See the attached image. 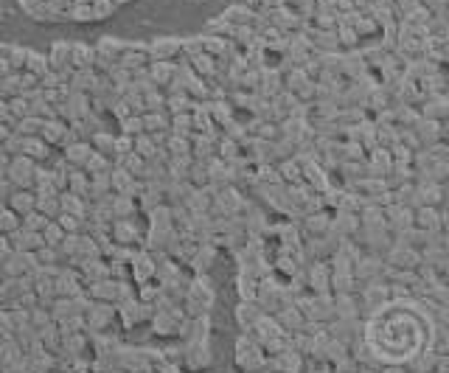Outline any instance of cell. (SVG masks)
<instances>
[{
	"mask_svg": "<svg viewBox=\"0 0 449 373\" xmlns=\"http://www.w3.org/2000/svg\"><path fill=\"white\" fill-rule=\"evenodd\" d=\"M34 174H37V163L25 154H17L9 163V182L14 185L17 191H34Z\"/></svg>",
	"mask_w": 449,
	"mask_h": 373,
	"instance_id": "1",
	"label": "cell"
},
{
	"mask_svg": "<svg viewBox=\"0 0 449 373\" xmlns=\"http://www.w3.org/2000/svg\"><path fill=\"white\" fill-rule=\"evenodd\" d=\"M180 48H183V43H180L177 37H158L149 43V59L152 62H169Z\"/></svg>",
	"mask_w": 449,
	"mask_h": 373,
	"instance_id": "2",
	"label": "cell"
},
{
	"mask_svg": "<svg viewBox=\"0 0 449 373\" xmlns=\"http://www.w3.org/2000/svg\"><path fill=\"white\" fill-rule=\"evenodd\" d=\"M68 130H71V123H68V121H62V118H51V121L43 123L40 138H43L48 146H53V143H65Z\"/></svg>",
	"mask_w": 449,
	"mask_h": 373,
	"instance_id": "3",
	"label": "cell"
},
{
	"mask_svg": "<svg viewBox=\"0 0 449 373\" xmlns=\"http://www.w3.org/2000/svg\"><path fill=\"white\" fill-rule=\"evenodd\" d=\"M90 154H93V143H87V141H76V143L65 146V160L71 169H84Z\"/></svg>",
	"mask_w": 449,
	"mask_h": 373,
	"instance_id": "4",
	"label": "cell"
},
{
	"mask_svg": "<svg viewBox=\"0 0 449 373\" xmlns=\"http://www.w3.org/2000/svg\"><path fill=\"white\" fill-rule=\"evenodd\" d=\"M93 62H96V48H90L84 43H71V68L73 71L93 68Z\"/></svg>",
	"mask_w": 449,
	"mask_h": 373,
	"instance_id": "5",
	"label": "cell"
},
{
	"mask_svg": "<svg viewBox=\"0 0 449 373\" xmlns=\"http://www.w3.org/2000/svg\"><path fill=\"white\" fill-rule=\"evenodd\" d=\"M124 51H127V43H121V40L112 37V34H104L96 43V53L104 56V59H110V62H115V65H118V59H121Z\"/></svg>",
	"mask_w": 449,
	"mask_h": 373,
	"instance_id": "6",
	"label": "cell"
},
{
	"mask_svg": "<svg viewBox=\"0 0 449 373\" xmlns=\"http://www.w3.org/2000/svg\"><path fill=\"white\" fill-rule=\"evenodd\" d=\"M9 208L17 213V216H28L32 210H37V191H17L9 197Z\"/></svg>",
	"mask_w": 449,
	"mask_h": 373,
	"instance_id": "7",
	"label": "cell"
},
{
	"mask_svg": "<svg viewBox=\"0 0 449 373\" xmlns=\"http://www.w3.org/2000/svg\"><path fill=\"white\" fill-rule=\"evenodd\" d=\"M23 71L32 73V76H37V79H43V76L51 71L48 53H40V51H32V48H28V53H25V68H23Z\"/></svg>",
	"mask_w": 449,
	"mask_h": 373,
	"instance_id": "8",
	"label": "cell"
},
{
	"mask_svg": "<svg viewBox=\"0 0 449 373\" xmlns=\"http://www.w3.org/2000/svg\"><path fill=\"white\" fill-rule=\"evenodd\" d=\"M23 154L37 163V160H45V158H48V154H51V146H48L40 135H37V138H25V141H23Z\"/></svg>",
	"mask_w": 449,
	"mask_h": 373,
	"instance_id": "9",
	"label": "cell"
},
{
	"mask_svg": "<svg viewBox=\"0 0 449 373\" xmlns=\"http://www.w3.org/2000/svg\"><path fill=\"white\" fill-rule=\"evenodd\" d=\"M25 53H28V48H23V45H6V48H3V56H6V62H9L12 73H23V68H25Z\"/></svg>",
	"mask_w": 449,
	"mask_h": 373,
	"instance_id": "10",
	"label": "cell"
},
{
	"mask_svg": "<svg viewBox=\"0 0 449 373\" xmlns=\"http://www.w3.org/2000/svg\"><path fill=\"white\" fill-rule=\"evenodd\" d=\"M65 230L59 228V222L53 219V222H48V228L43 230V241H45V247H62V241H65Z\"/></svg>",
	"mask_w": 449,
	"mask_h": 373,
	"instance_id": "11",
	"label": "cell"
},
{
	"mask_svg": "<svg viewBox=\"0 0 449 373\" xmlns=\"http://www.w3.org/2000/svg\"><path fill=\"white\" fill-rule=\"evenodd\" d=\"M90 143H93V149L96 152H101V154H107V158H110V154H115V135H107V132H96L93 138H90Z\"/></svg>",
	"mask_w": 449,
	"mask_h": 373,
	"instance_id": "12",
	"label": "cell"
},
{
	"mask_svg": "<svg viewBox=\"0 0 449 373\" xmlns=\"http://www.w3.org/2000/svg\"><path fill=\"white\" fill-rule=\"evenodd\" d=\"M20 228V216L6 208V205H0V233H14Z\"/></svg>",
	"mask_w": 449,
	"mask_h": 373,
	"instance_id": "13",
	"label": "cell"
},
{
	"mask_svg": "<svg viewBox=\"0 0 449 373\" xmlns=\"http://www.w3.org/2000/svg\"><path fill=\"white\" fill-rule=\"evenodd\" d=\"M48 222H51V219H45V216H43L40 210H32L28 216H23V228H25V230H32V233H43V230L48 228Z\"/></svg>",
	"mask_w": 449,
	"mask_h": 373,
	"instance_id": "14",
	"label": "cell"
},
{
	"mask_svg": "<svg viewBox=\"0 0 449 373\" xmlns=\"http://www.w3.org/2000/svg\"><path fill=\"white\" fill-rule=\"evenodd\" d=\"M121 123H124V135H130V138H138V135L146 132V130H143V115H135V112H132V115H127Z\"/></svg>",
	"mask_w": 449,
	"mask_h": 373,
	"instance_id": "15",
	"label": "cell"
},
{
	"mask_svg": "<svg viewBox=\"0 0 449 373\" xmlns=\"http://www.w3.org/2000/svg\"><path fill=\"white\" fill-rule=\"evenodd\" d=\"M115 9H118L115 0H96V3H93V23L96 20H110Z\"/></svg>",
	"mask_w": 449,
	"mask_h": 373,
	"instance_id": "16",
	"label": "cell"
},
{
	"mask_svg": "<svg viewBox=\"0 0 449 373\" xmlns=\"http://www.w3.org/2000/svg\"><path fill=\"white\" fill-rule=\"evenodd\" d=\"M68 20H73V23H93V6H79V3H73V6L68 9Z\"/></svg>",
	"mask_w": 449,
	"mask_h": 373,
	"instance_id": "17",
	"label": "cell"
},
{
	"mask_svg": "<svg viewBox=\"0 0 449 373\" xmlns=\"http://www.w3.org/2000/svg\"><path fill=\"white\" fill-rule=\"evenodd\" d=\"M12 194H14V185L9 180H0V205H6Z\"/></svg>",
	"mask_w": 449,
	"mask_h": 373,
	"instance_id": "18",
	"label": "cell"
},
{
	"mask_svg": "<svg viewBox=\"0 0 449 373\" xmlns=\"http://www.w3.org/2000/svg\"><path fill=\"white\" fill-rule=\"evenodd\" d=\"M51 6H56V9H62V12H68L71 6H73V0H48Z\"/></svg>",
	"mask_w": 449,
	"mask_h": 373,
	"instance_id": "19",
	"label": "cell"
},
{
	"mask_svg": "<svg viewBox=\"0 0 449 373\" xmlns=\"http://www.w3.org/2000/svg\"><path fill=\"white\" fill-rule=\"evenodd\" d=\"M12 73V68H9V62H6V56L0 53V79H6Z\"/></svg>",
	"mask_w": 449,
	"mask_h": 373,
	"instance_id": "20",
	"label": "cell"
},
{
	"mask_svg": "<svg viewBox=\"0 0 449 373\" xmlns=\"http://www.w3.org/2000/svg\"><path fill=\"white\" fill-rule=\"evenodd\" d=\"M17 3H20L23 12H28V9H34L37 3H43V0H17Z\"/></svg>",
	"mask_w": 449,
	"mask_h": 373,
	"instance_id": "21",
	"label": "cell"
},
{
	"mask_svg": "<svg viewBox=\"0 0 449 373\" xmlns=\"http://www.w3.org/2000/svg\"><path fill=\"white\" fill-rule=\"evenodd\" d=\"M9 135H12V130L6 127V123H0V146L6 143V138H9Z\"/></svg>",
	"mask_w": 449,
	"mask_h": 373,
	"instance_id": "22",
	"label": "cell"
},
{
	"mask_svg": "<svg viewBox=\"0 0 449 373\" xmlns=\"http://www.w3.org/2000/svg\"><path fill=\"white\" fill-rule=\"evenodd\" d=\"M73 3H79V6H93L96 0H73Z\"/></svg>",
	"mask_w": 449,
	"mask_h": 373,
	"instance_id": "23",
	"label": "cell"
},
{
	"mask_svg": "<svg viewBox=\"0 0 449 373\" xmlns=\"http://www.w3.org/2000/svg\"><path fill=\"white\" fill-rule=\"evenodd\" d=\"M115 3H118V6H121V3H130V0H115Z\"/></svg>",
	"mask_w": 449,
	"mask_h": 373,
	"instance_id": "24",
	"label": "cell"
}]
</instances>
